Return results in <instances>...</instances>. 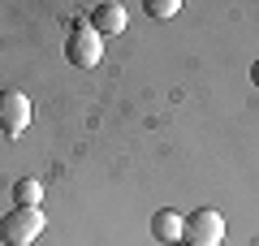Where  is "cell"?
<instances>
[{
  "label": "cell",
  "instance_id": "6da1fadb",
  "mask_svg": "<svg viewBox=\"0 0 259 246\" xmlns=\"http://www.w3.org/2000/svg\"><path fill=\"white\" fill-rule=\"evenodd\" d=\"M65 56L78 65V69H95L104 61V35L91 26V18H78L69 26V39H65Z\"/></svg>",
  "mask_w": 259,
  "mask_h": 246
},
{
  "label": "cell",
  "instance_id": "ba28073f",
  "mask_svg": "<svg viewBox=\"0 0 259 246\" xmlns=\"http://www.w3.org/2000/svg\"><path fill=\"white\" fill-rule=\"evenodd\" d=\"M182 9V0H147V18H173V13Z\"/></svg>",
  "mask_w": 259,
  "mask_h": 246
},
{
  "label": "cell",
  "instance_id": "5b68a950",
  "mask_svg": "<svg viewBox=\"0 0 259 246\" xmlns=\"http://www.w3.org/2000/svg\"><path fill=\"white\" fill-rule=\"evenodd\" d=\"M91 26L100 30V35H121V30L130 26L125 5H117V0H104V5H95V9H91Z\"/></svg>",
  "mask_w": 259,
  "mask_h": 246
},
{
  "label": "cell",
  "instance_id": "30bf717a",
  "mask_svg": "<svg viewBox=\"0 0 259 246\" xmlns=\"http://www.w3.org/2000/svg\"><path fill=\"white\" fill-rule=\"evenodd\" d=\"M177 246H186V242H177Z\"/></svg>",
  "mask_w": 259,
  "mask_h": 246
},
{
  "label": "cell",
  "instance_id": "3957f363",
  "mask_svg": "<svg viewBox=\"0 0 259 246\" xmlns=\"http://www.w3.org/2000/svg\"><path fill=\"white\" fill-rule=\"evenodd\" d=\"M182 242L186 246H221L225 242V216L212 208H199L186 216V229H182Z\"/></svg>",
  "mask_w": 259,
  "mask_h": 246
},
{
  "label": "cell",
  "instance_id": "277c9868",
  "mask_svg": "<svg viewBox=\"0 0 259 246\" xmlns=\"http://www.w3.org/2000/svg\"><path fill=\"white\" fill-rule=\"evenodd\" d=\"M30 126V100L22 91H0V130H5V138H22Z\"/></svg>",
  "mask_w": 259,
  "mask_h": 246
},
{
  "label": "cell",
  "instance_id": "9c48e42d",
  "mask_svg": "<svg viewBox=\"0 0 259 246\" xmlns=\"http://www.w3.org/2000/svg\"><path fill=\"white\" fill-rule=\"evenodd\" d=\"M250 82H255V87H259V61L250 65Z\"/></svg>",
  "mask_w": 259,
  "mask_h": 246
},
{
  "label": "cell",
  "instance_id": "52a82bcc",
  "mask_svg": "<svg viewBox=\"0 0 259 246\" xmlns=\"http://www.w3.org/2000/svg\"><path fill=\"white\" fill-rule=\"evenodd\" d=\"M13 199H18V208H39V199H44V186H39L35 177H22V182L13 186Z\"/></svg>",
  "mask_w": 259,
  "mask_h": 246
},
{
  "label": "cell",
  "instance_id": "7a4b0ae2",
  "mask_svg": "<svg viewBox=\"0 0 259 246\" xmlns=\"http://www.w3.org/2000/svg\"><path fill=\"white\" fill-rule=\"evenodd\" d=\"M44 229H48V220L39 208H13V212L0 216V242L5 246H30Z\"/></svg>",
  "mask_w": 259,
  "mask_h": 246
},
{
  "label": "cell",
  "instance_id": "8992f818",
  "mask_svg": "<svg viewBox=\"0 0 259 246\" xmlns=\"http://www.w3.org/2000/svg\"><path fill=\"white\" fill-rule=\"evenodd\" d=\"M182 229H186V216H177L173 208H164V212L151 216V237H156V242L177 246V242H182Z\"/></svg>",
  "mask_w": 259,
  "mask_h": 246
}]
</instances>
